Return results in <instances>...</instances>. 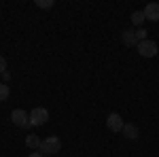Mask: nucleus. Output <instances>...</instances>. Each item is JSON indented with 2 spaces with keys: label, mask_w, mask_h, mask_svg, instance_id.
Segmentation results:
<instances>
[{
  "label": "nucleus",
  "mask_w": 159,
  "mask_h": 157,
  "mask_svg": "<svg viewBox=\"0 0 159 157\" xmlns=\"http://www.w3.org/2000/svg\"><path fill=\"white\" fill-rule=\"evenodd\" d=\"M144 17L151 21H159V2H148L144 7Z\"/></svg>",
  "instance_id": "423d86ee"
},
{
  "label": "nucleus",
  "mask_w": 159,
  "mask_h": 157,
  "mask_svg": "<svg viewBox=\"0 0 159 157\" xmlns=\"http://www.w3.org/2000/svg\"><path fill=\"white\" fill-rule=\"evenodd\" d=\"M11 94V89H9V85L7 83H0V100H7Z\"/></svg>",
  "instance_id": "9b49d317"
},
{
  "label": "nucleus",
  "mask_w": 159,
  "mask_h": 157,
  "mask_svg": "<svg viewBox=\"0 0 159 157\" xmlns=\"http://www.w3.org/2000/svg\"><path fill=\"white\" fill-rule=\"evenodd\" d=\"M121 134L127 138V140H136V138L140 136L138 125H134V123H125V125H123V130H121Z\"/></svg>",
  "instance_id": "0eeeda50"
},
{
  "label": "nucleus",
  "mask_w": 159,
  "mask_h": 157,
  "mask_svg": "<svg viewBox=\"0 0 159 157\" xmlns=\"http://www.w3.org/2000/svg\"><path fill=\"white\" fill-rule=\"evenodd\" d=\"M34 4H36L38 9H51L53 7V0H36Z\"/></svg>",
  "instance_id": "f8f14e48"
},
{
  "label": "nucleus",
  "mask_w": 159,
  "mask_h": 157,
  "mask_svg": "<svg viewBox=\"0 0 159 157\" xmlns=\"http://www.w3.org/2000/svg\"><path fill=\"white\" fill-rule=\"evenodd\" d=\"M123 119H121V115L119 113H110L108 115V119H106V127H108L110 132H115V134H119L123 130Z\"/></svg>",
  "instance_id": "39448f33"
},
{
  "label": "nucleus",
  "mask_w": 159,
  "mask_h": 157,
  "mask_svg": "<svg viewBox=\"0 0 159 157\" xmlns=\"http://www.w3.org/2000/svg\"><path fill=\"white\" fill-rule=\"evenodd\" d=\"M28 157H43V153H40V151H38V153H30Z\"/></svg>",
  "instance_id": "2eb2a0df"
},
{
  "label": "nucleus",
  "mask_w": 159,
  "mask_h": 157,
  "mask_svg": "<svg viewBox=\"0 0 159 157\" xmlns=\"http://www.w3.org/2000/svg\"><path fill=\"white\" fill-rule=\"evenodd\" d=\"M49 121V110L43 109V106H36V109H32L30 113V125H45Z\"/></svg>",
  "instance_id": "f03ea898"
},
{
  "label": "nucleus",
  "mask_w": 159,
  "mask_h": 157,
  "mask_svg": "<svg viewBox=\"0 0 159 157\" xmlns=\"http://www.w3.org/2000/svg\"><path fill=\"white\" fill-rule=\"evenodd\" d=\"M129 19H132V24H136V25H142V21H144L147 17H144V11H134Z\"/></svg>",
  "instance_id": "9d476101"
},
{
  "label": "nucleus",
  "mask_w": 159,
  "mask_h": 157,
  "mask_svg": "<svg viewBox=\"0 0 159 157\" xmlns=\"http://www.w3.org/2000/svg\"><path fill=\"white\" fill-rule=\"evenodd\" d=\"M4 72H7V60L0 55V74H4Z\"/></svg>",
  "instance_id": "4468645a"
},
{
  "label": "nucleus",
  "mask_w": 159,
  "mask_h": 157,
  "mask_svg": "<svg viewBox=\"0 0 159 157\" xmlns=\"http://www.w3.org/2000/svg\"><path fill=\"white\" fill-rule=\"evenodd\" d=\"M11 121L19 127H30V113H25L24 109H15L11 113Z\"/></svg>",
  "instance_id": "20e7f679"
},
{
  "label": "nucleus",
  "mask_w": 159,
  "mask_h": 157,
  "mask_svg": "<svg viewBox=\"0 0 159 157\" xmlns=\"http://www.w3.org/2000/svg\"><path fill=\"white\" fill-rule=\"evenodd\" d=\"M60 151H61V142L57 136H49L40 142V153L43 155H57Z\"/></svg>",
  "instance_id": "f257e3e1"
},
{
  "label": "nucleus",
  "mask_w": 159,
  "mask_h": 157,
  "mask_svg": "<svg viewBox=\"0 0 159 157\" xmlns=\"http://www.w3.org/2000/svg\"><path fill=\"white\" fill-rule=\"evenodd\" d=\"M136 47H138V53L142 58H155L157 55V43L155 40H140Z\"/></svg>",
  "instance_id": "7ed1b4c3"
},
{
  "label": "nucleus",
  "mask_w": 159,
  "mask_h": 157,
  "mask_svg": "<svg viewBox=\"0 0 159 157\" xmlns=\"http://www.w3.org/2000/svg\"><path fill=\"white\" fill-rule=\"evenodd\" d=\"M40 142H43V140L38 138L36 134H28V138H25V146H28V149H38V151H40Z\"/></svg>",
  "instance_id": "1a4fd4ad"
},
{
  "label": "nucleus",
  "mask_w": 159,
  "mask_h": 157,
  "mask_svg": "<svg viewBox=\"0 0 159 157\" xmlns=\"http://www.w3.org/2000/svg\"><path fill=\"white\" fill-rule=\"evenodd\" d=\"M121 40L125 43V47H134V45H138V38H136L134 30H123L121 32Z\"/></svg>",
  "instance_id": "6e6552de"
},
{
  "label": "nucleus",
  "mask_w": 159,
  "mask_h": 157,
  "mask_svg": "<svg viewBox=\"0 0 159 157\" xmlns=\"http://www.w3.org/2000/svg\"><path fill=\"white\" fill-rule=\"evenodd\" d=\"M136 38H138V43H140V40H147V30H144V28H138V30H136Z\"/></svg>",
  "instance_id": "ddd939ff"
}]
</instances>
